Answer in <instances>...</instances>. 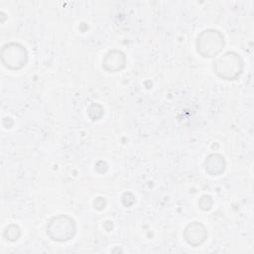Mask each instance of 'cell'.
<instances>
[{
  "label": "cell",
  "instance_id": "2",
  "mask_svg": "<svg viewBox=\"0 0 254 254\" xmlns=\"http://www.w3.org/2000/svg\"><path fill=\"white\" fill-rule=\"evenodd\" d=\"M61 217H54L51 221L49 226L47 225V234L50 235V237L53 240H57V241H65L70 239L75 231V227H74V223L67 225L65 227L63 228V222L64 219V215H62V220H60Z\"/></svg>",
  "mask_w": 254,
  "mask_h": 254
},
{
  "label": "cell",
  "instance_id": "1",
  "mask_svg": "<svg viewBox=\"0 0 254 254\" xmlns=\"http://www.w3.org/2000/svg\"><path fill=\"white\" fill-rule=\"evenodd\" d=\"M18 45L19 44H6L3 46L1 51V60L6 67L17 69L26 64L27 53L23 47L15 55Z\"/></svg>",
  "mask_w": 254,
  "mask_h": 254
},
{
  "label": "cell",
  "instance_id": "3",
  "mask_svg": "<svg viewBox=\"0 0 254 254\" xmlns=\"http://www.w3.org/2000/svg\"><path fill=\"white\" fill-rule=\"evenodd\" d=\"M206 236V229L202 224L197 222L189 224L185 229V239L190 245H192V247H196L201 244L205 240Z\"/></svg>",
  "mask_w": 254,
  "mask_h": 254
}]
</instances>
